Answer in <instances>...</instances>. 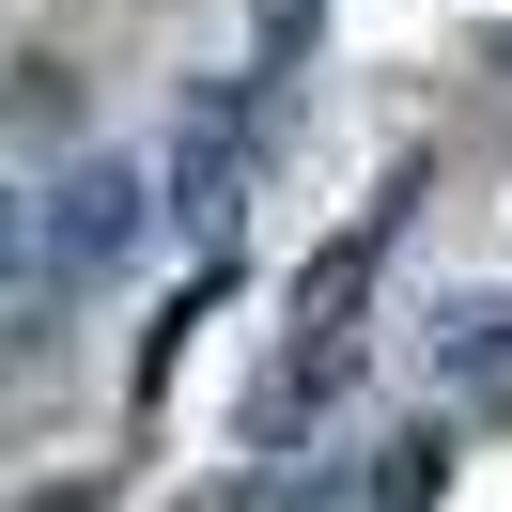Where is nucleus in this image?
<instances>
[{"label": "nucleus", "instance_id": "1", "mask_svg": "<svg viewBox=\"0 0 512 512\" xmlns=\"http://www.w3.org/2000/svg\"><path fill=\"white\" fill-rule=\"evenodd\" d=\"M140 233H156V187H140L125 156H78V171H63V202L32 218V264H47V280H109Z\"/></svg>", "mask_w": 512, "mask_h": 512}, {"label": "nucleus", "instance_id": "2", "mask_svg": "<svg viewBox=\"0 0 512 512\" xmlns=\"http://www.w3.org/2000/svg\"><path fill=\"white\" fill-rule=\"evenodd\" d=\"M0 264H32V218H16V202H0Z\"/></svg>", "mask_w": 512, "mask_h": 512}]
</instances>
